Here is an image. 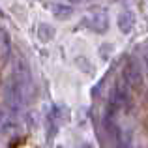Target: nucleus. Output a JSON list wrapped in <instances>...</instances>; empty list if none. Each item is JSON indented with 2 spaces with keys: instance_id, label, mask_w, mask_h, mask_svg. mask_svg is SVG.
Here are the masks:
<instances>
[{
  "instance_id": "nucleus-6",
  "label": "nucleus",
  "mask_w": 148,
  "mask_h": 148,
  "mask_svg": "<svg viewBox=\"0 0 148 148\" xmlns=\"http://www.w3.org/2000/svg\"><path fill=\"white\" fill-rule=\"evenodd\" d=\"M11 49V41H10V34L4 28H0V54L2 56H8Z\"/></svg>"
},
{
  "instance_id": "nucleus-1",
  "label": "nucleus",
  "mask_w": 148,
  "mask_h": 148,
  "mask_svg": "<svg viewBox=\"0 0 148 148\" xmlns=\"http://www.w3.org/2000/svg\"><path fill=\"white\" fill-rule=\"evenodd\" d=\"M30 96H32V88L25 86V84L17 83L15 79H11L8 83L6 90H4V101H6V107L13 112H21L25 109V105L28 103Z\"/></svg>"
},
{
  "instance_id": "nucleus-8",
  "label": "nucleus",
  "mask_w": 148,
  "mask_h": 148,
  "mask_svg": "<svg viewBox=\"0 0 148 148\" xmlns=\"http://www.w3.org/2000/svg\"><path fill=\"white\" fill-rule=\"evenodd\" d=\"M38 36H40L41 41H51L54 38V28L47 23H43V25H40V28H38Z\"/></svg>"
},
{
  "instance_id": "nucleus-2",
  "label": "nucleus",
  "mask_w": 148,
  "mask_h": 148,
  "mask_svg": "<svg viewBox=\"0 0 148 148\" xmlns=\"http://www.w3.org/2000/svg\"><path fill=\"white\" fill-rule=\"evenodd\" d=\"M124 83H127L131 88H139L143 83V71L141 68H139L137 60L135 58H130V60L126 62V66H124Z\"/></svg>"
},
{
  "instance_id": "nucleus-4",
  "label": "nucleus",
  "mask_w": 148,
  "mask_h": 148,
  "mask_svg": "<svg viewBox=\"0 0 148 148\" xmlns=\"http://www.w3.org/2000/svg\"><path fill=\"white\" fill-rule=\"evenodd\" d=\"M19 130L17 112L10 111L8 107H0V133H15Z\"/></svg>"
},
{
  "instance_id": "nucleus-13",
  "label": "nucleus",
  "mask_w": 148,
  "mask_h": 148,
  "mask_svg": "<svg viewBox=\"0 0 148 148\" xmlns=\"http://www.w3.org/2000/svg\"><path fill=\"white\" fill-rule=\"evenodd\" d=\"M146 2H148V0H146Z\"/></svg>"
},
{
  "instance_id": "nucleus-7",
  "label": "nucleus",
  "mask_w": 148,
  "mask_h": 148,
  "mask_svg": "<svg viewBox=\"0 0 148 148\" xmlns=\"http://www.w3.org/2000/svg\"><path fill=\"white\" fill-rule=\"evenodd\" d=\"M53 13H54V17H58V19H68L69 15L73 13V10H71V6H66V4H54Z\"/></svg>"
},
{
  "instance_id": "nucleus-3",
  "label": "nucleus",
  "mask_w": 148,
  "mask_h": 148,
  "mask_svg": "<svg viewBox=\"0 0 148 148\" xmlns=\"http://www.w3.org/2000/svg\"><path fill=\"white\" fill-rule=\"evenodd\" d=\"M84 25L88 28H92L94 32H105L109 26V17H107V11L103 10H94L92 13H88V17L84 19Z\"/></svg>"
},
{
  "instance_id": "nucleus-10",
  "label": "nucleus",
  "mask_w": 148,
  "mask_h": 148,
  "mask_svg": "<svg viewBox=\"0 0 148 148\" xmlns=\"http://www.w3.org/2000/svg\"><path fill=\"white\" fill-rule=\"evenodd\" d=\"M79 148H92V145H90V143H83Z\"/></svg>"
},
{
  "instance_id": "nucleus-11",
  "label": "nucleus",
  "mask_w": 148,
  "mask_h": 148,
  "mask_svg": "<svg viewBox=\"0 0 148 148\" xmlns=\"http://www.w3.org/2000/svg\"><path fill=\"white\" fill-rule=\"evenodd\" d=\"M71 4H81V2H84V0H69Z\"/></svg>"
},
{
  "instance_id": "nucleus-9",
  "label": "nucleus",
  "mask_w": 148,
  "mask_h": 148,
  "mask_svg": "<svg viewBox=\"0 0 148 148\" xmlns=\"http://www.w3.org/2000/svg\"><path fill=\"white\" fill-rule=\"evenodd\" d=\"M143 60H145V69H146V75H148V51H145V54H143Z\"/></svg>"
},
{
  "instance_id": "nucleus-5",
  "label": "nucleus",
  "mask_w": 148,
  "mask_h": 148,
  "mask_svg": "<svg viewBox=\"0 0 148 148\" xmlns=\"http://www.w3.org/2000/svg\"><path fill=\"white\" fill-rule=\"evenodd\" d=\"M116 23H118V30L122 34H130L131 30H133V26H135V13H133V11H130V10L120 11Z\"/></svg>"
},
{
  "instance_id": "nucleus-12",
  "label": "nucleus",
  "mask_w": 148,
  "mask_h": 148,
  "mask_svg": "<svg viewBox=\"0 0 148 148\" xmlns=\"http://www.w3.org/2000/svg\"><path fill=\"white\" fill-rule=\"evenodd\" d=\"M58 148H62V146H58Z\"/></svg>"
}]
</instances>
